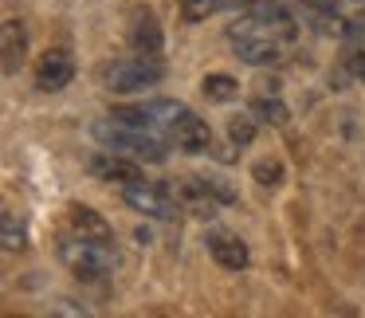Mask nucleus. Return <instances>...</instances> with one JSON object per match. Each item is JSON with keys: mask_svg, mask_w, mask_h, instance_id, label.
<instances>
[{"mask_svg": "<svg viewBox=\"0 0 365 318\" xmlns=\"http://www.w3.org/2000/svg\"><path fill=\"white\" fill-rule=\"evenodd\" d=\"M283 161H271V158H263V161H255L252 165V177H255V185H263V189H275L279 181H283Z\"/></svg>", "mask_w": 365, "mask_h": 318, "instance_id": "a211bd4d", "label": "nucleus"}, {"mask_svg": "<svg viewBox=\"0 0 365 318\" xmlns=\"http://www.w3.org/2000/svg\"><path fill=\"white\" fill-rule=\"evenodd\" d=\"M255 126H259V118H255L252 111H247V114H236V118L228 122V142L236 145V150L252 145V142H255Z\"/></svg>", "mask_w": 365, "mask_h": 318, "instance_id": "dca6fc26", "label": "nucleus"}, {"mask_svg": "<svg viewBox=\"0 0 365 318\" xmlns=\"http://www.w3.org/2000/svg\"><path fill=\"white\" fill-rule=\"evenodd\" d=\"M165 138L177 145L181 153H208L212 150V130L200 114H192L189 106H181V114L173 118V126L165 130Z\"/></svg>", "mask_w": 365, "mask_h": 318, "instance_id": "423d86ee", "label": "nucleus"}, {"mask_svg": "<svg viewBox=\"0 0 365 318\" xmlns=\"http://www.w3.org/2000/svg\"><path fill=\"white\" fill-rule=\"evenodd\" d=\"M51 314H91V307H83L75 299H56L51 302Z\"/></svg>", "mask_w": 365, "mask_h": 318, "instance_id": "5701e85b", "label": "nucleus"}, {"mask_svg": "<svg viewBox=\"0 0 365 318\" xmlns=\"http://www.w3.org/2000/svg\"><path fill=\"white\" fill-rule=\"evenodd\" d=\"M91 173L98 177V181H110V185H130V181H142V165H138V158H122V153H95L91 158Z\"/></svg>", "mask_w": 365, "mask_h": 318, "instance_id": "6e6552de", "label": "nucleus"}, {"mask_svg": "<svg viewBox=\"0 0 365 318\" xmlns=\"http://www.w3.org/2000/svg\"><path fill=\"white\" fill-rule=\"evenodd\" d=\"M338 36L341 40H354V43H361L365 48V9L357 12V16H349V20H341V28H338Z\"/></svg>", "mask_w": 365, "mask_h": 318, "instance_id": "aec40b11", "label": "nucleus"}, {"mask_svg": "<svg viewBox=\"0 0 365 318\" xmlns=\"http://www.w3.org/2000/svg\"><path fill=\"white\" fill-rule=\"evenodd\" d=\"M24 28L20 20H4V75H16L24 63Z\"/></svg>", "mask_w": 365, "mask_h": 318, "instance_id": "f8f14e48", "label": "nucleus"}, {"mask_svg": "<svg viewBox=\"0 0 365 318\" xmlns=\"http://www.w3.org/2000/svg\"><path fill=\"white\" fill-rule=\"evenodd\" d=\"M205 244H208V255H212L220 267H228V271H244L247 267V244L236 236V232H212Z\"/></svg>", "mask_w": 365, "mask_h": 318, "instance_id": "9d476101", "label": "nucleus"}, {"mask_svg": "<svg viewBox=\"0 0 365 318\" xmlns=\"http://www.w3.org/2000/svg\"><path fill=\"white\" fill-rule=\"evenodd\" d=\"M252 114L263 126H287V122H291V111H287V103L279 95H259L252 103Z\"/></svg>", "mask_w": 365, "mask_h": 318, "instance_id": "4468645a", "label": "nucleus"}, {"mask_svg": "<svg viewBox=\"0 0 365 318\" xmlns=\"http://www.w3.org/2000/svg\"><path fill=\"white\" fill-rule=\"evenodd\" d=\"M130 43H134L138 56H153V59H161L165 36H161V24L150 16V12H138V16H134V24H130Z\"/></svg>", "mask_w": 365, "mask_h": 318, "instance_id": "9b49d317", "label": "nucleus"}, {"mask_svg": "<svg viewBox=\"0 0 365 318\" xmlns=\"http://www.w3.org/2000/svg\"><path fill=\"white\" fill-rule=\"evenodd\" d=\"M216 12H220V0H181L185 24H200V20L216 16Z\"/></svg>", "mask_w": 365, "mask_h": 318, "instance_id": "f3484780", "label": "nucleus"}, {"mask_svg": "<svg viewBox=\"0 0 365 318\" xmlns=\"http://www.w3.org/2000/svg\"><path fill=\"white\" fill-rule=\"evenodd\" d=\"M302 4L318 16H338V0H302Z\"/></svg>", "mask_w": 365, "mask_h": 318, "instance_id": "b1692460", "label": "nucleus"}, {"mask_svg": "<svg viewBox=\"0 0 365 318\" xmlns=\"http://www.w3.org/2000/svg\"><path fill=\"white\" fill-rule=\"evenodd\" d=\"M357 4H365V0H357Z\"/></svg>", "mask_w": 365, "mask_h": 318, "instance_id": "393cba45", "label": "nucleus"}, {"mask_svg": "<svg viewBox=\"0 0 365 318\" xmlns=\"http://www.w3.org/2000/svg\"><path fill=\"white\" fill-rule=\"evenodd\" d=\"M0 240H4V252L9 255L24 247V228L16 224V216H12L9 208H4V216H0Z\"/></svg>", "mask_w": 365, "mask_h": 318, "instance_id": "6ab92c4d", "label": "nucleus"}, {"mask_svg": "<svg viewBox=\"0 0 365 318\" xmlns=\"http://www.w3.org/2000/svg\"><path fill=\"white\" fill-rule=\"evenodd\" d=\"M346 71L354 75L357 83H365V48L357 43L354 51H346Z\"/></svg>", "mask_w": 365, "mask_h": 318, "instance_id": "4be33fe9", "label": "nucleus"}, {"mask_svg": "<svg viewBox=\"0 0 365 318\" xmlns=\"http://www.w3.org/2000/svg\"><path fill=\"white\" fill-rule=\"evenodd\" d=\"M200 91H205V98H212V103H232V98L240 95V83L232 79V75L216 71V75H205V79H200Z\"/></svg>", "mask_w": 365, "mask_h": 318, "instance_id": "2eb2a0df", "label": "nucleus"}, {"mask_svg": "<svg viewBox=\"0 0 365 318\" xmlns=\"http://www.w3.org/2000/svg\"><path fill=\"white\" fill-rule=\"evenodd\" d=\"M71 228L79 236H95V240H110V224L87 205H71Z\"/></svg>", "mask_w": 365, "mask_h": 318, "instance_id": "ddd939ff", "label": "nucleus"}, {"mask_svg": "<svg viewBox=\"0 0 365 318\" xmlns=\"http://www.w3.org/2000/svg\"><path fill=\"white\" fill-rule=\"evenodd\" d=\"M122 200H126L134 212H142V216H153V220H177L181 216V200H173L169 197V189L165 185H158V181H130V185H122Z\"/></svg>", "mask_w": 365, "mask_h": 318, "instance_id": "39448f33", "label": "nucleus"}, {"mask_svg": "<svg viewBox=\"0 0 365 318\" xmlns=\"http://www.w3.org/2000/svg\"><path fill=\"white\" fill-rule=\"evenodd\" d=\"M59 260H63V267L75 279H87V283H103L118 267V252L110 247V240L79 236V232L59 240Z\"/></svg>", "mask_w": 365, "mask_h": 318, "instance_id": "7ed1b4c3", "label": "nucleus"}, {"mask_svg": "<svg viewBox=\"0 0 365 318\" xmlns=\"http://www.w3.org/2000/svg\"><path fill=\"white\" fill-rule=\"evenodd\" d=\"M247 16H255L259 24H267L271 32H283V36H299V20H294V9L287 4V0H255L252 9H247Z\"/></svg>", "mask_w": 365, "mask_h": 318, "instance_id": "1a4fd4ad", "label": "nucleus"}, {"mask_svg": "<svg viewBox=\"0 0 365 318\" xmlns=\"http://www.w3.org/2000/svg\"><path fill=\"white\" fill-rule=\"evenodd\" d=\"M228 40L236 48V59H244L247 67H275L279 59H287L291 51V36L271 32L267 24H259L255 16H244L236 24H228Z\"/></svg>", "mask_w": 365, "mask_h": 318, "instance_id": "f03ea898", "label": "nucleus"}, {"mask_svg": "<svg viewBox=\"0 0 365 318\" xmlns=\"http://www.w3.org/2000/svg\"><path fill=\"white\" fill-rule=\"evenodd\" d=\"M165 67L153 56H134V59H114L103 67V87L114 95H145L150 87H158Z\"/></svg>", "mask_w": 365, "mask_h": 318, "instance_id": "20e7f679", "label": "nucleus"}, {"mask_svg": "<svg viewBox=\"0 0 365 318\" xmlns=\"http://www.w3.org/2000/svg\"><path fill=\"white\" fill-rule=\"evenodd\" d=\"M91 134H95L98 145H106V150L114 153H130V158L138 161H150V165H161V161L169 158V138L158 134V130H142V126H130V122H118V118H103L91 126Z\"/></svg>", "mask_w": 365, "mask_h": 318, "instance_id": "f257e3e1", "label": "nucleus"}, {"mask_svg": "<svg viewBox=\"0 0 365 318\" xmlns=\"http://www.w3.org/2000/svg\"><path fill=\"white\" fill-rule=\"evenodd\" d=\"M71 79H75V59H71V51H63V48L43 51L40 63H36V87H40L43 95H56V91H63Z\"/></svg>", "mask_w": 365, "mask_h": 318, "instance_id": "0eeeda50", "label": "nucleus"}, {"mask_svg": "<svg viewBox=\"0 0 365 318\" xmlns=\"http://www.w3.org/2000/svg\"><path fill=\"white\" fill-rule=\"evenodd\" d=\"M200 177H205L208 193H212V197L220 200V205H232V200H236V193H232V185L224 181V177H216V173H200Z\"/></svg>", "mask_w": 365, "mask_h": 318, "instance_id": "412c9836", "label": "nucleus"}]
</instances>
